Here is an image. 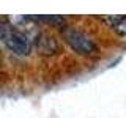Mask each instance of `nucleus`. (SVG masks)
Segmentation results:
<instances>
[{"mask_svg": "<svg viewBox=\"0 0 126 118\" xmlns=\"http://www.w3.org/2000/svg\"><path fill=\"white\" fill-rule=\"evenodd\" d=\"M36 47L41 54H52L57 50V43H55V39L52 36L41 33L36 39Z\"/></svg>", "mask_w": 126, "mask_h": 118, "instance_id": "obj_4", "label": "nucleus"}, {"mask_svg": "<svg viewBox=\"0 0 126 118\" xmlns=\"http://www.w3.org/2000/svg\"><path fill=\"white\" fill-rule=\"evenodd\" d=\"M63 38L66 39V43L71 46V49L74 52H77L80 55H92L98 50V46L93 41V38L88 33L76 29V27L63 29Z\"/></svg>", "mask_w": 126, "mask_h": 118, "instance_id": "obj_1", "label": "nucleus"}, {"mask_svg": "<svg viewBox=\"0 0 126 118\" xmlns=\"http://www.w3.org/2000/svg\"><path fill=\"white\" fill-rule=\"evenodd\" d=\"M102 19L109 24V27L117 35L126 38V16H109V17H102Z\"/></svg>", "mask_w": 126, "mask_h": 118, "instance_id": "obj_3", "label": "nucleus"}, {"mask_svg": "<svg viewBox=\"0 0 126 118\" xmlns=\"http://www.w3.org/2000/svg\"><path fill=\"white\" fill-rule=\"evenodd\" d=\"M2 39H5L6 46L17 55H29L30 49H32V43H30L29 36L22 30L16 29V27L6 25Z\"/></svg>", "mask_w": 126, "mask_h": 118, "instance_id": "obj_2", "label": "nucleus"}, {"mask_svg": "<svg viewBox=\"0 0 126 118\" xmlns=\"http://www.w3.org/2000/svg\"><path fill=\"white\" fill-rule=\"evenodd\" d=\"M5 27H6V25L2 22V19H0V39L3 38V31H5Z\"/></svg>", "mask_w": 126, "mask_h": 118, "instance_id": "obj_5", "label": "nucleus"}]
</instances>
